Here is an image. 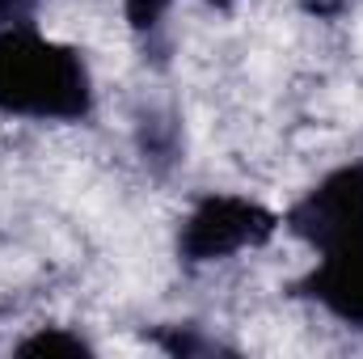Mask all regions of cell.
<instances>
[{
    "mask_svg": "<svg viewBox=\"0 0 363 359\" xmlns=\"http://www.w3.org/2000/svg\"><path fill=\"white\" fill-rule=\"evenodd\" d=\"M0 114L30 123H81L93 114V77L77 47L30 21L0 26Z\"/></svg>",
    "mask_w": 363,
    "mask_h": 359,
    "instance_id": "obj_1",
    "label": "cell"
},
{
    "mask_svg": "<svg viewBox=\"0 0 363 359\" xmlns=\"http://www.w3.org/2000/svg\"><path fill=\"white\" fill-rule=\"evenodd\" d=\"M279 228V216L245 194H203L178 228V258L186 267L224 263L241 250L267 245Z\"/></svg>",
    "mask_w": 363,
    "mask_h": 359,
    "instance_id": "obj_2",
    "label": "cell"
},
{
    "mask_svg": "<svg viewBox=\"0 0 363 359\" xmlns=\"http://www.w3.org/2000/svg\"><path fill=\"white\" fill-rule=\"evenodd\" d=\"M283 224L317 254L363 245V161L338 165L313 190H304Z\"/></svg>",
    "mask_w": 363,
    "mask_h": 359,
    "instance_id": "obj_3",
    "label": "cell"
},
{
    "mask_svg": "<svg viewBox=\"0 0 363 359\" xmlns=\"http://www.w3.org/2000/svg\"><path fill=\"white\" fill-rule=\"evenodd\" d=\"M296 292L321 304L334 321L363 330V245L317 254V267L296 283Z\"/></svg>",
    "mask_w": 363,
    "mask_h": 359,
    "instance_id": "obj_4",
    "label": "cell"
},
{
    "mask_svg": "<svg viewBox=\"0 0 363 359\" xmlns=\"http://www.w3.org/2000/svg\"><path fill=\"white\" fill-rule=\"evenodd\" d=\"M89 351H93L89 343L81 334L64 330V326H47V330L17 343V355H89Z\"/></svg>",
    "mask_w": 363,
    "mask_h": 359,
    "instance_id": "obj_5",
    "label": "cell"
},
{
    "mask_svg": "<svg viewBox=\"0 0 363 359\" xmlns=\"http://www.w3.org/2000/svg\"><path fill=\"white\" fill-rule=\"evenodd\" d=\"M165 13H169V0H127V21L135 30H157Z\"/></svg>",
    "mask_w": 363,
    "mask_h": 359,
    "instance_id": "obj_6",
    "label": "cell"
},
{
    "mask_svg": "<svg viewBox=\"0 0 363 359\" xmlns=\"http://www.w3.org/2000/svg\"><path fill=\"white\" fill-rule=\"evenodd\" d=\"M30 9H34V0H0V26L4 21H26Z\"/></svg>",
    "mask_w": 363,
    "mask_h": 359,
    "instance_id": "obj_7",
    "label": "cell"
},
{
    "mask_svg": "<svg viewBox=\"0 0 363 359\" xmlns=\"http://www.w3.org/2000/svg\"><path fill=\"white\" fill-rule=\"evenodd\" d=\"M207 4H216V9H228V4H237V0H207Z\"/></svg>",
    "mask_w": 363,
    "mask_h": 359,
    "instance_id": "obj_8",
    "label": "cell"
}]
</instances>
